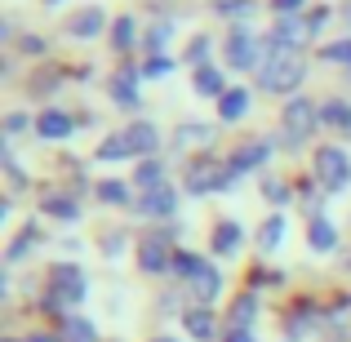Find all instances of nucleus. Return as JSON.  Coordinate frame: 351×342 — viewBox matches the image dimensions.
Instances as JSON below:
<instances>
[{"mask_svg":"<svg viewBox=\"0 0 351 342\" xmlns=\"http://www.w3.org/2000/svg\"><path fill=\"white\" fill-rule=\"evenodd\" d=\"M298 5H302V0H271V9H276V14H293Z\"/></svg>","mask_w":351,"mask_h":342,"instance_id":"39","label":"nucleus"},{"mask_svg":"<svg viewBox=\"0 0 351 342\" xmlns=\"http://www.w3.org/2000/svg\"><path fill=\"white\" fill-rule=\"evenodd\" d=\"M205 49H209V40L200 36V40H191V49H187V62H200L205 58Z\"/></svg>","mask_w":351,"mask_h":342,"instance_id":"36","label":"nucleus"},{"mask_svg":"<svg viewBox=\"0 0 351 342\" xmlns=\"http://www.w3.org/2000/svg\"><path fill=\"white\" fill-rule=\"evenodd\" d=\"M62 338H67V342H98V329L89 325V320H80V316H67V325H62Z\"/></svg>","mask_w":351,"mask_h":342,"instance_id":"26","label":"nucleus"},{"mask_svg":"<svg viewBox=\"0 0 351 342\" xmlns=\"http://www.w3.org/2000/svg\"><path fill=\"white\" fill-rule=\"evenodd\" d=\"M236 249H240V227L236 223H218L214 227V254H236Z\"/></svg>","mask_w":351,"mask_h":342,"instance_id":"21","label":"nucleus"},{"mask_svg":"<svg viewBox=\"0 0 351 342\" xmlns=\"http://www.w3.org/2000/svg\"><path fill=\"white\" fill-rule=\"evenodd\" d=\"M320 125L351 129V103H320Z\"/></svg>","mask_w":351,"mask_h":342,"instance_id":"24","label":"nucleus"},{"mask_svg":"<svg viewBox=\"0 0 351 342\" xmlns=\"http://www.w3.org/2000/svg\"><path fill=\"white\" fill-rule=\"evenodd\" d=\"M227 62H232L236 71H249V67H258L263 71V45H258V36L254 32H245V27H240V32H232V40H227Z\"/></svg>","mask_w":351,"mask_h":342,"instance_id":"6","label":"nucleus"},{"mask_svg":"<svg viewBox=\"0 0 351 342\" xmlns=\"http://www.w3.org/2000/svg\"><path fill=\"white\" fill-rule=\"evenodd\" d=\"M267 156H271V143H240V147H236V156H232L227 164H232V173L240 178V173L258 169V164H263Z\"/></svg>","mask_w":351,"mask_h":342,"instance_id":"12","label":"nucleus"},{"mask_svg":"<svg viewBox=\"0 0 351 342\" xmlns=\"http://www.w3.org/2000/svg\"><path fill=\"white\" fill-rule=\"evenodd\" d=\"M307 245L316 249V254H329V249L338 245V231L329 218H311V227H307Z\"/></svg>","mask_w":351,"mask_h":342,"instance_id":"17","label":"nucleus"},{"mask_svg":"<svg viewBox=\"0 0 351 342\" xmlns=\"http://www.w3.org/2000/svg\"><path fill=\"white\" fill-rule=\"evenodd\" d=\"M32 240H40V231H36V227H27V231H23V236H18V240H14V245H9V262H18V258H23V254H27V249H32Z\"/></svg>","mask_w":351,"mask_h":342,"instance_id":"32","label":"nucleus"},{"mask_svg":"<svg viewBox=\"0 0 351 342\" xmlns=\"http://www.w3.org/2000/svg\"><path fill=\"white\" fill-rule=\"evenodd\" d=\"M267 200H276V205H280V200H289V191H285L280 182H267Z\"/></svg>","mask_w":351,"mask_h":342,"instance_id":"37","label":"nucleus"},{"mask_svg":"<svg viewBox=\"0 0 351 342\" xmlns=\"http://www.w3.org/2000/svg\"><path fill=\"white\" fill-rule=\"evenodd\" d=\"M245 112H249V94L245 89H227V94L218 98V116L223 120H240Z\"/></svg>","mask_w":351,"mask_h":342,"instance_id":"20","label":"nucleus"},{"mask_svg":"<svg viewBox=\"0 0 351 342\" xmlns=\"http://www.w3.org/2000/svg\"><path fill=\"white\" fill-rule=\"evenodd\" d=\"M254 316H258V298H254V293L236 298V307H232V329H254Z\"/></svg>","mask_w":351,"mask_h":342,"instance_id":"22","label":"nucleus"},{"mask_svg":"<svg viewBox=\"0 0 351 342\" xmlns=\"http://www.w3.org/2000/svg\"><path fill=\"white\" fill-rule=\"evenodd\" d=\"M187 289H191V298H196L200 307H214L218 289H223V276H218L214 267L205 262V267H200V271H196V276H191V280H187Z\"/></svg>","mask_w":351,"mask_h":342,"instance_id":"9","label":"nucleus"},{"mask_svg":"<svg viewBox=\"0 0 351 342\" xmlns=\"http://www.w3.org/2000/svg\"><path fill=\"white\" fill-rule=\"evenodd\" d=\"M307 27L298 23V18H280V23H276V32H271V49H293L298 53V45L307 40Z\"/></svg>","mask_w":351,"mask_h":342,"instance_id":"13","label":"nucleus"},{"mask_svg":"<svg viewBox=\"0 0 351 342\" xmlns=\"http://www.w3.org/2000/svg\"><path fill=\"white\" fill-rule=\"evenodd\" d=\"M138 76H143V67H125V71H116L112 76V98H116V107H125V112H138Z\"/></svg>","mask_w":351,"mask_h":342,"instance_id":"10","label":"nucleus"},{"mask_svg":"<svg viewBox=\"0 0 351 342\" xmlns=\"http://www.w3.org/2000/svg\"><path fill=\"white\" fill-rule=\"evenodd\" d=\"M280 240H285V218H280V214H271V218L263 223V231H258V245L271 254V249H280Z\"/></svg>","mask_w":351,"mask_h":342,"instance_id":"25","label":"nucleus"},{"mask_svg":"<svg viewBox=\"0 0 351 342\" xmlns=\"http://www.w3.org/2000/svg\"><path fill=\"white\" fill-rule=\"evenodd\" d=\"M98 200H103V205H129V187L125 182H98Z\"/></svg>","mask_w":351,"mask_h":342,"instance_id":"28","label":"nucleus"},{"mask_svg":"<svg viewBox=\"0 0 351 342\" xmlns=\"http://www.w3.org/2000/svg\"><path fill=\"white\" fill-rule=\"evenodd\" d=\"M134 156V143H129V134H112L98 143V160H129Z\"/></svg>","mask_w":351,"mask_h":342,"instance_id":"19","label":"nucleus"},{"mask_svg":"<svg viewBox=\"0 0 351 342\" xmlns=\"http://www.w3.org/2000/svg\"><path fill=\"white\" fill-rule=\"evenodd\" d=\"M152 342H178V338H152Z\"/></svg>","mask_w":351,"mask_h":342,"instance_id":"43","label":"nucleus"},{"mask_svg":"<svg viewBox=\"0 0 351 342\" xmlns=\"http://www.w3.org/2000/svg\"><path fill=\"white\" fill-rule=\"evenodd\" d=\"M214 9L223 18H236V14H249V18H254V0H218Z\"/></svg>","mask_w":351,"mask_h":342,"instance_id":"31","label":"nucleus"},{"mask_svg":"<svg viewBox=\"0 0 351 342\" xmlns=\"http://www.w3.org/2000/svg\"><path fill=\"white\" fill-rule=\"evenodd\" d=\"M134 182H138L143 191L165 187V169H160V160H143V164H138V173H134Z\"/></svg>","mask_w":351,"mask_h":342,"instance_id":"23","label":"nucleus"},{"mask_svg":"<svg viewBox=\"0 0 351 342\" xmlns=\"http://www.w3.org/2000/svg\"><path fill=\"white\" fill-rule=\"evenodd\" d=\"M302 76H307V62H302V53L293 49H271L263 62V71H258V85L267 89V94H289V89L302 85Z\"/></svg>","mask_w":351,"mask_h":342,"instance_id":"1","label":"nucleus"},{"mask_svg":"<svg viewBox=\"0 0 351 342\" xmlns=\"http://www.w3.org/2000/svg\"><path fill=\"white\" fill-rule=\"evenodd\" d=\"M191 85H196V94H205V98H223V94H227L223 71H218L214 62H200V67H196V80H191Z\"/></svg>","mask_w":351,"mask_h":342,"instance_id":"16","label":"nucleus"},{"mask_svg":"<svg viewBox=\"0 0 351 342\" xmlns=\"http://www.w3.org/2000/svg\"><path fill=\"white\" fill-rule=\"evenodd\" d=\"M182 325H187V334L191 338H196V342H214V311H209V307H191L187 311V316H182Z\"/></svg>","mask_w":351,"mask_h":342,"instance_id":"15","label":"nucleus"},{"mask_svg":"<svg viewBox=\"0 0 351 342\" xmlns=\"http://www.w3.org/2000/svg\"><path fill=\"white\" fill-rule=\"evenodd\" d=\"M173 62L169 58H160V53H156V58H147V67H143V76H165V71H169Z\"/></svg>","mask_w":351,"mask_h":342,"instance_id":"35","label":"nucleus"},{"mask_svg":"<svg viewBox=\"0 0 351 342\" xmlns=\"http://www.w3.org/2000/svg\"><path fill=\"white\" fill-rule=\"evenodd\" d=\"M23 125H27V116H9V120H5V129H9V134H18Z\"/></svg>","mask_w":351,"mask_h":342,"instance_id":"41","label":"nucleus"},{"mask_svg":"<svg viewBox=\"0 0 351 342\" xmlns=\"http://www.w3.org/2000/svg\"><path fill=\"white\" fill-rule=\"evenodd\" d=\"M223 342H258V338H254V329H232Z\"/></svg>","mask_w":351,"mask_h":342,"instance_id":"38","label":"nucleus"},{"mask_svg":"<svg viewBox=\"0 0 351 342\" xmlns=\"http://www.w3.org/2000/svg\"><path fill=\"white\" fill-rule=\"evenodd\" d=\"M45 5H58V0H45Z\"/></svg>","mask_w":351,"mask_h":342,"instance_id":"44","label":"nucleus"},{"mask_svg":"<svg viewBox=\"0 0 351 342\" xmlns=\"http://www.w3.org/2000/svg\"><path fill=\"white\" fill-rule=\"evenodd\" d=\"M5 342H18V338H5ZM27 342H53V338H49V334H32Z\"/></svg>","mask_w":351,"mask_h":342,"instance_id":"42","label":"nucleus"},{"mask_svg":"<svg viewBox=\"0 0 351 342\" xmlns=\"http://www.w3.org/2000/svg\"><path fill=\"white\" fill-rule=\"evenodd\" d=\"M280 120H285V143H289V147H302L311 134H316V125H320V107L311 103V98H289Z\"/></svg>","mask_w":351,"mask_h":342,"instance_id":"3","label":"nucleus"},{"mask_svg":"<svg viewBox=\"0 0 351 342\" xmlns=\"http://www.w3.org/2000/svg\"><path fill=\"white\" fill-rule=\"evenodd\" d=\"M45 214L76 223V218H80V205H76V200H67V196H45Z\"/></svg>","mask_w":351,"mask_h":342,"instance_id":"27","label":"nucleus"},{"mask_svg":"<svg viewBox=\"0 0 351 342\" xmlns=\"http://www.w3.org/2000/svg\"><path fill=\"white\" fill-rule=\"evenodd\" d=\"M125 134H129V143H134V156H152L156 147H160V134H156V125H147V120H138Z\"/></svg>","mask_w":351,"mask_h":342,"instance_id":"18","label":"nucleus"},{"mask_svg":"<svg viewBox=\"0 0 351 342\" xmlns=\"http://www.w3.org/2000/svg\"><path fill=\"white\" fill-rule=\"evenodd\" d=\"M232 182H236L232 164H214V160H200V164H191V173H187V191H191V196H205V191L232 187Z\"/></svg>","mask_w":351,"mask_h":342,"instance_id":"5","label":"nucleus"},{"mask_svg":"<svg viewBox=\"0 0 351 342\" xmlns=\"http://www.w3.org/2000/svg\"><path fill=\"white\" fill-rule=\"evenodd\" d=\"M112 45L116 49H129V45H134V18H116L112 23Z\"/></svg>","mask_w":351,"mask_h":342,"instance_id":"30","label":"nucleus"},{"mask_svg":"<svg viewBox=\"0 0 351 342\" xmlns=\"http://www.w3.org/2000/svg\"><path fill=\"white\" fill-rule=\"evenodd\" d=\"M138 267H143L147 276H160L173 267V254H169V236H147L143 245H138Z\"/></svg>","mask_w":351,"mask_h":342,"instance_id":"7","label":"nucleus"},{"mask_svg":"<svg viewBox=\"0 0 351 342\" xmlns=\"http://www.w3.org/2000/svg\"><path fill=\"white\" fill-rule=\"evenodd\" d=\"M85 271L80 267H67V262H58L49 271V293H45V307L49 311H67L71 316V307H80L85 302Z\"/></svg>","mask_w":351,"mask_h":342,"instance_id":"2","label":"nucleus"},{"mask_svg":"<svg viewBox=\"0 0 351 342\" xmlns=\"http://www.w3.org/2000/svg\"><path fill=\"white\" fill-rule=\"evenodd\" d=\"M200 267H205V262H200L196 254H173V267H169V271L178 276V280H191V276H196Z\"/></svg>","mask_w":351,"mask_h":342,"instance_id":"29","label":"nucleus"},{"mask_svg":"<svg viewBox=\"0 0 351 342\" xmlns=\"http://www.w3.org/2000/svg\"><path fill=\"white\" fill-rule=\"evenodd\" d=\"M165 40H169V27H152V49H160Z\"/></svg>","mask_w":351,"mask_h":342,"instance_id":"40","label":"nucleus"},{"mask_svg":"<svg viewBox=\"0 0 351 342\" xmlns=\"http://www.w3.org/2000/svg\"><path fill=\"white\" fill-rule=\"evenodd\" d=\"M209 138V125H182L178 129V143H205Z\"/></svg>","mask_w":351,"mask_h":342,"instance_id":"34","label":"nucleus"},{"mask_svg":"<svg viewBox=\"0 0 351 342\" xmlns=\"http://www.w3.org/2000/svg\"><path fill=\"white\" fill-rule=\"evenodd\" d=\"M320 53H325V58H329V62H351V40H338V45H325V49H320Z\"/></svg>","mask_w":351,"mask_h":342,"instance_id":"33","label":"nucleus"},{"mask_svg":"<svg viewBox=\"0 0 351 342\" xmlns=\"http://www.w3.org/2000/svg\"><path fill=\"white\" fill-rule=\"evenodd\" d=\"M71 116L67 112H58V107H49V112H40L36 116V134L40 138H49V143H58V138H71Z\"/></svg>","mask_w":351,"mask_h":342,"instance_id":"11","label":"nucleus"},{"mask_svg":"<svg viewBox=\"0 0 351 342\" xmlns=\"http://www.w3.org/2000/svg\"><path fill=\"white\" fill-rule=\"evenodd\" d=\"M316 178L325 191H347L351 187V160L343 147H320L316 151Z\"/></svg>","mask_w":351,"mask_h":342,"instance_id":"4","label":"nucleus"},{"mask_svg":"<svg viewBox=\"0 0 351 342\" xmlns=\"http://www.w3.org/2000/svg\"><path fill=\"white\" fill-rule=\"evenodd\" d=\"M173 209H178V191H173V187L143 191V200H138V214H143V218H169Z\"/></svg>","mask_w":351,"mask_h":342,"instance_id":"8","label":"nucleus"},{"mask_svg":"<svg viewBox=\"0 0 351 342\" xmlns=\"http://www.w3.org/2000/svg\"><path fill=\"white\" fill-rule=\"evenodd\" d=\"M103 27H107V14H103V9H80V14L67 23V32H71V36H80V40H94Z\"/></svg>","mask_w":351,"mask_h":342,"instance_id":"14","label":"nucleus"}]
</instances>
